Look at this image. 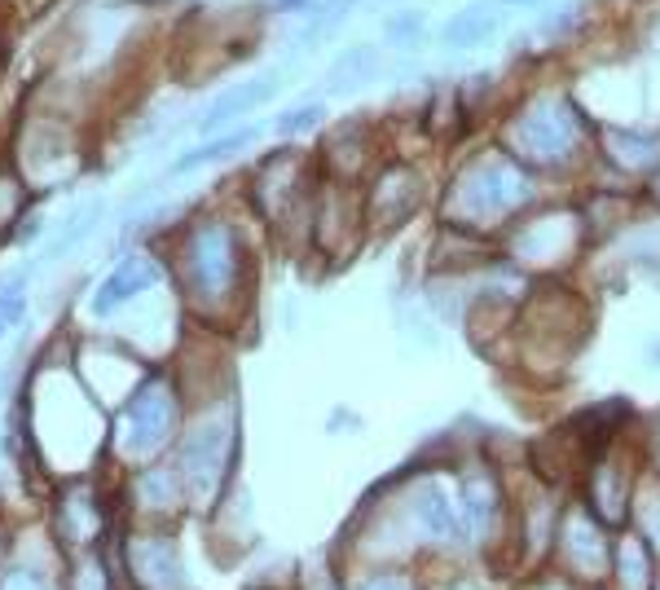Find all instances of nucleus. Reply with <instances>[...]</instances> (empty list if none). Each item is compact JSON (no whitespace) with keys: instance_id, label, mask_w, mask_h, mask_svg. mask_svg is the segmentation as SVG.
Instances as JSON below:
<instances>
[{"instance_id":"nucleus-1","label":"nucleus","mask_w":660,"mask_h":590,"mask_svg":"<svg viewBox=\"0 0 660 590\" xmlns=\"http://www.w3.org/2000/svg\"><path fill=\"white\" fill-rule=\"evenodd\" d=\"M511 142L533 164H559L577 146V115L559 97H537L524 115H515Z\"/></svg>"},{"instance_id":"nucleus-2","label":"nucleus","mask_w":660,"mask_h":590,"mask_svg":"<svg viewBox=\"0 0 660 590\" xmlns=\"http://www.w3.org/2000/svg\"><path fill=\"white\" fill-rule=\"evenodd\" d=\"M528 198V177L515 168V164H481V168H472L467 177H463V186H458V211L463 216H502V211H511V207H519Z\"/></svg>"},{"instance_id":"nucleus-3","label":"nucleus","mask_w":660,"mask_h":590,"mask_svg":"<svg viewBox=\"0 0 660 590\" xmlns=\"http://www.w3.org/2000/svg\"><path fill=\"white\" fill-rule=\"evenodd\" d=\"M189 269L203 296H225L234 282V238L220 225H203L194 234V251H189Z\"/></svg>"},{"instance_id":"nucleus-4","label":"nucleus","mask_w":660,"mask_h":590,"mask_svg":"<svg viewBox=\"0 0 660 590\" xmlns=\"http://www.w3.org/2000/svg\"><path fill=\"white\" fill-rule=\"evenodd\" d=\"M274 89H278V75H256V80H247V84H238V89L220 93V97L203 111L198 128H203V133H216V128H225L229 120L251 115L260 102H269V97H274Z\"/></svg>"},{"instance_id":"nucleus-5","label":"nucleus","mask_w":660,"mask_h":590,"mask_svg":"<svg viewBox=\"0 0 660 590\" xmlns=\"http://www.w3.org/2000/svg\"><path fill=\"white\" fill-rule=\"evenodd\" d=\"M414 516L423 520V529H427L432 538L458 542V538L467 534V516H463L458 498H454L450 489H441V485H423V489L414 494Z\"/></svg>"},{"instance_id":"nucleus-6","label":"nucleus","mask_w":660,"mask_h":590,"mask_svg":"<svg viewBox=\"0 0 660 590\" xmlns=\"http://www.w3.org/2000/svg\"><path fill=\"white\" fill-rule=\"evenodd\" d=\"M497 9L494 4H467V9H458L450 22H445V31H441V40L450 44V49H476V44H485L489 35L497 31Z\"/></svg>"},{"instance_id":"nucleus-7","label":"nucleus","mask_w":660,"mask_h":590,"mask_svg":"<svg viewBox=\"0 0 660 590\" xmlns=\"http://www.w3.org/2000/svg\"><path fill=\"white\" fill-rule=\"evenodd\" d=\"M374 71H379V49H370V44H352V49H343V53L330 62L327 89L330 93H352V89L370 84Z\"/></svg>"},{"instance_id":"nucleus-8","label":"nucleus","mask_w":660,"mask_h":590,"mask_svg":"<svg viewBox=\"0 0 660 590\" xmlns=\"http://www.w3.org/2000/svg\"><path fill=\"white\" fill-rule=\"evenodd\" d=\"M151 282H155V269H151V265H142V260H128V265H124V269H120V273H115L102 291H97L93 309H97V313H111L120 300H128L133 291H142V287H151Z\"/></svg>"},{"instance_id":"nucleus-9","label":"nucleus","mask_w":660,"mask_h":590,"mask_svg":"<svg viewBox=\"0 0 660 590\" xmlns=\"http://www.w3.org/2000/svg\"><path fill=\"white\" fill-rule=\"evenodd\" d=\"M251 137H256V128H238V133H225V137H216V142H207V146H198V151L181 155V159L172 164V173H189V168L216 164V159H225V155H234V151L251 146Z\"/></svg>"},{"instance_id":"nucleus-10","label":"nucleus","mask_w":660,"mask_h":590,"mask_svg":"<svg viewBox=\"0 0 660 590\" xmlns=\"http://www.w3.org/2000/svg\"><path fill=\"white\" fill-rule=\"evenodd\" d=\"M617 560H621V582H626V590H648V551L639 547V538H626L621 551H617Z\"/></svg>"},{"instance_id":"nucleus-11","label":"nucleus","mask_w":660,"mask_h":590,"mask_svg":"<svg viewBox=\"0 0 660 590\" xmlns=\"http://www.w3.org/2000/svg\"><path fill=\"white\" fill-rule=\"evenodd\" d=\"M322 120V106L313 102V106H296V111H287L282 120H278V133L282 137H296V133H305V128H313Z\"/></svg>"},{"instance_id":"nucleus-12","label":"nucleus","mask_w":660,"mask_h":590,"mask_svg":"<svg viewBox=\"0 0 660 590\" xmlns=\"http://www.w3.org/2000/svg\"><path fill=\"white\" fill-rule=\"evenodd\" d=\"M419 31H423V18L419 13H405V18L392 22V35H414L419 40Z\"/></svg>"},{"instance_id":"nucleus-13","label":"nucleus","mask_w":660,"mask_h":590,"mask_svg":"<svg viewBox=\"0 0 660 590\" xmlns=\"http://www.w3.org/2000/svg\"><path fill=\"white\" fill-rule=\"evenodd\" d=\"M365 590H405L401 582H392V578H379V582H370Z\"/></svg>"},{"instance_id":"nucleus-14","label":"nucleus","mask_w":660,"mask_h":590,"mask_svg":"<svg viewBox=\"0 0 660 590\" xmlns=\"http://www.w3.org/2000/svg\"><path fill=\"white\" fill-rule=\"evenodd\" d=\"M278 4H305V0H278Z\"/></svg>"},{"instance_id":"nucleus-15","label":"nucleus","mask_w":660,"mask_h":590,"mask_svg":"<svg viewBox=\"0 0 660 590\" xmlns=\"http://www.w3.org/2000/svg\"><path fill=\"white\" fill-rule=\"evenodd\" d=\"M0 331H4V318H0Z\"/></svg>"}]
</instances>
